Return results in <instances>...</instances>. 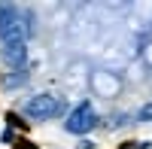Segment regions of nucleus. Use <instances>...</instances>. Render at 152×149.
Returning a JSON list of instances; mask_svg holds the SVG:
<instances>
[{
    "instance_id": "obj_3",
    "label": "nucleus",
    "mask_w": 152,
    "mask_h": 149,
    "mask_svg": "<svg viewBox=\"0 0 152 149\" xmlns=\"http://www.w3.org/2000/svg\"><path fill=\"white\" fill-rule=\"evenodd\" d=\"M24 113H28L31 119H52L61 113V101L55 94H49V91H40V94H34L31 101H24Z\"/></svg>"
},
{
    "instance_id": "obj_1",
    "label": "nucleus",
    "mask_w": 152,
    "mask_h": 149,
    "mask_svg": "<svg viewBox=\"0 0 152 149\" xmlns=\"http://www.w3.org/2000/svg\"><path fill=\"white\" fill-rule=\"evenodd\" d=\"M0 43L3 46L24 43V21H21L18 6L12 3H0Z\"/></svg>"
},
{
    "instance_id": "obj_5",
    "label": "nucleus",
    "mask_w": 152,
    "mask_h": 149,
    "mask_svg": "<svg viewBox=\"0 0 152 149\" xmlns=\"http://www.w3.org/2000/svg\"><path fill=\"white\" fill-rule=\"evenodd\" d=\"M140 119H152V104H146V107L140 110Z\"/></svg>"
},
{
    "instance_id": "obj_4",
    "label": "nucleus",
    "mask_w": 152,
    "mask_h": 149,
    "mask_svg": "<svg viewBox=\"0 0 152 149\" xmlns=\"http://www.w3.org/2000/svg\"><path fill=\"white\" fill-rule=\"evenodd\" d=\"M91 88L100 97H116L119 88H122V82H119V76L113 70H94L91 73Z\"/></svg>"
},
{
    "instance_id": "obj_6",
    "label": "nucleus",
    "mask_w": 152,
    "mask_h": 149,
    "mask_svg": "<svg viewBox=\"0 0 152 149\" xmlns=\"http://www.w3.org/2000/svg\"><path fill=\"white\" fill-rule=\"evenodd\" d=\"M146 61H149V64H152V43L146 46Z\"/></svg>"
},
{
    "instance_id": "obj_2",
    "label": "nucleus",
    "mask_w": 152,
    "mask_h": 149,
    "mask_svg": "<svg viewBox=\"0 0 152 149\" xmlns=\"http://www.w3.org/2000/svg\"><path fill=\"white\" fill-rule=\"evenodd\" d=\"M94 125H97V113H94V107L88 104V101L76 104V107L70 110L67 122H64V128H67L70 134H88Z\"/></svg>"
}]
</instances>
